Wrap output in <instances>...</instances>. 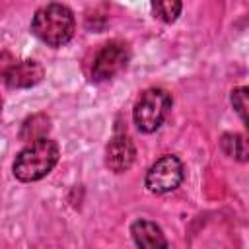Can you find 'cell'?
Here are the masks:
<instances>
[{
	"label": "cell",
	"instance_id": "obj_13",
	"mask_svg": "<svg viewBox=\"0 0 249 249\" xmlns=\"http://www.w3.org/2000/svg\"><path fill=\"white\" fill-rule=\"evenodd\" d=\"M0 113H2V97H0Z\"/></svg>",
	"mask_w": 249,
	"mask_h": 249
},
{
	"label": "cell",
	"instance_id": "obj_8",
	"mask_svg": "<svg viewBox=\"0 0 249 249\" xmlns=\"http://www.w3.org/2000/svg\"><path fill=\"white\" fill-rule=\"evenodd\" d=\"M130 235L136 249H167V239L161 228L146 218H138L130 224Z\"/></svg>",
	"mask_w": 249,
	"mask_h": 249
},
{
	"label": "cell",
	"instance_id": "obj_11",
	"mask_svg": "<svg viewBox=\"0 0 249 249\" xmlns=\"http://www.w3.org/2000/svg\"><path fill=\"white\" fill-rule=\"evenodd\" d=\"M183 4L177 0H161V2H154L152 4V12L158 19H161L163 23H173L179 14H181Z\"/></svg>",
	"mask_w": 249,
	"mask_h": 249
},
{
	"label": "cell",
	"instance_id": "obj_12",
	"mask_svg": "<svg viewBox=\"0 0 249 249\" xmlns=\"http://www.w3.org/2000/svg\"><path fill=\"white\" fill-rule=\"evenodd\" d=\"M247 93H249V89H247L245 86L235 88V89H231V93H230L231 107L235 109V113L239 115V119H241L243 124H247Z\"/></svg>",
	"mask_w": 249,
	"mask_h": 249
},
{
	"label": "cell",
	"instance_id": "obj_7",
	"mask_svg": "<svg viewBox=\"0 0 249 249\" xmlns=\"http://www.w3.org/2000/svg\"><path fill=\"white\" fill-rule=\"evenodd\" d=\"M136 160V148L128 134H115L105 146V167L113 173H124Z\"/></svg>",
	"mask_w": 249,
	"mask_h": 249
},
{
	"label": "cell",
	"instance_id": "obj_6",
	"mask_svg": "<svg viewBox=\"0 0 249 249\" xmlns=\"http://www.w3.org/2000/svg\"><path fill=\"white\" fill-rule=\"evenodd\" d=\"M130 60V49L126 43L113 39L109 43H105L97 54L93 56V64H91V80L93 82H107L111 78H115L117 74H121Z\"/></svg>",
	"mask_w": 249,
	"mask_h": 249
},
{
	"label": "cell",
	"instance_id": "obj_10",
	"mask_svg": "<svg viewBox=\"0 0 249 249\" xmlns=\"http://www.w3.org/2000/svg\"><path fill=\"white\" fill-rule=\"evenodd\" d=\"M220 148H222V152H224L226 156H230V158H233V160H237V161H241V163H245V161L249 160L247 140H245V136L239 134V132H226V134H222V138H220Z\"/></svg>",
	"mask_w": 249,
	"mask_h": 249
},
{
	"label": "cell",
	"instance_id": "obj_1",
	"mask_svg": "<svg viewBox=\"0 0 249 249\" xmlns=\"http://www.w3.org/2000/svg\"><path fill=\"white\" fill-rule=\"evenodd\" d=\"M76 19L68 6L47 4L39 8L31 19V33L49 47H62L72 41Z\"/></svg>",
	"mask_w": 249,
	"mask_h": 249
},
{
	"label": "cell",
	"instance_id": "obj_3",
	"mask_svg": "<svg viewBox=\"0 0 249 249\" xmlns=\"http://www.w3.org/2000/svg\"><path fill=\"white\" fill-rule=\"evenodd\" d=\"M171 103H173V99H171L169 91L163 88H150V89L142 91L132 109V119H134L136 128L146 134L156 132L163 124V121L171 109Z\"/></svg>",
	"mask_w": 249,
	"mask_h": 249
},
{
	"label": "cell",
	"instance_id": "obj_9",
	"mask_svg": "<svg viewBox=\"0 0 249 249\" xmlns=\"http://www.w3.org/2000/svg\"><path fill=\"white\" fill-rule=\"evenodd\" d=\"M51 130V119L47 113H35L31 117H27L23 123H21V128H19V140L23 142H35V140H41V138H47Z\"/></svg>",
	"mask_w": 249,
	"mask_h": 249
},
{
	"label": "cell",
	"instance_id": "obj_4",
	"mask_svg": "<svg viewBox=\"0 0 249 249\" xmlns=\"http://www.w3.org/2000/svg\"><path fill=\"white\" fill-rule=\"evenodd\" d=\"M45 76L43 66L33 58H16L12 53H0V78L6 88L21 89L37 86Z\"/></svg>",
	"mask_w": 249,
	"mask_h": 249
},
{
	"label": "cell",
	"instance_id": "obj_5",
	"mask_svg": "<svg viewBox=\"0 0 249 249\" xmlns=\"http://www.w3.org/2000/svg\"><path fill=\"white\" fill-rule=\"evenodd\" d=\"M183 177H185V169L181 160L173 154H165L150 165V169L146 171L144 185L154 195H165L175 191L183 183Z\"/></svg>",
	"mask_w": 249,
	"mask_h": 249
},
{
	"label": "cell",
	"instance_id": "obj_2",
	"mask_svg": "<svg viewBox=\"0 0 249 249\" xmlns=\"http://www.w3.org/2000/svg\"><path fill=\"white\" fill-rule=\"evenodd\" d=\"M58 144L51 138H41L35 142H29L23 150L18 152L12 171L14 177L21 183H33L43 177H47L54 165L58 163Z\"/></svg>",
	"mask_w": 249,
	"mask_h": 249
}]
</instances>
